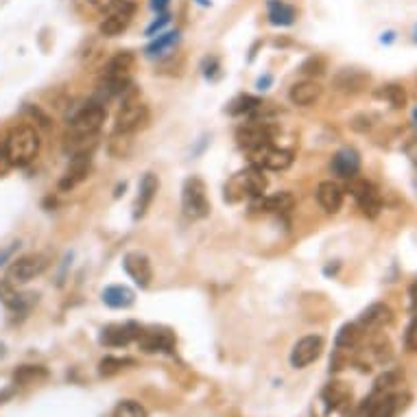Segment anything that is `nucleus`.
<instances>
[{"instance_id": "1", "label": "nucleus", "mask_w": 417, "mask_h": 417, "mask_svg": "<svg viewBox=\"0 0 417 417\" xmlns=\"http://www.w3.org/2000/svg\"><path fill=\"white\" fill-rule=\"evenodd\" d=\"M107 119V112L101 103H88L83 105L70 121V131H68V144L73 142V151L83 153L88 151V144L94 146L96 133L101 131L103 123Z\"/></svg>"}, {"instance_id": "2", "label": "nucleus", "mask_w": 417, "mask_h": 417, "mask_svg": "<svg viewBox=\"0 0 417 417\" xmlns=\"http://www.w3.org/2000/svg\"><path fill=\"white\" fill-rule=\"evenodd\" d=\"M5 153L11 166H26L40 153V136L36 127L18 125L13 127L5 138Z\"/></svg>"}, {"instance_id": "3", "label": "nucleus", "mask_w": 417, "mask_h": 417, "mask_svg": "<svg viewBox=\"0 0 417 417\" xmlns=\"http://www.w3.org/2000/svg\"><path fill=\"white\" fill-rule=\"evenodd\" d=\"M264 190H266V177L262 175V169L254 166V169L243 171L227 181L225 199L227 202H238L243 197H262Z\"/></svg>"}, {"instance_id": "4", "label": "nucleus", "mask_w": 417, "mask_h": 417, "mask_svg": "<svg viewBox=\"0 0 417 417\" xmlns=\"http://www.w3.org/2000/svg\"><path fill=\"white\" fill-rule=\"evenodd\" d=\"M181 208L190 219H206L210 214V199L206 183L199 177H188L181 188Z\"/></svg>"}, {"instance_id": "5", "label": "nucleus", "mask_w": 417, "mask_h": 417, "mask_svg": "<svg viewBox=\"0 0 417 417\" xmlns=\"http://www.w3.org/2000/svg\"><path fill=\"white\" fill-rule=\"evenodd\" d=\"M46 269H48V258L44 254H29L13 260V264L7 271V280L11 285H26V282L42 275Z\"/></svg>"}, {"instance_id": "6", "label": "nucleus", "mask_w": 417, "mask_h": 417, "mask_svg": "<svg viewBox=\"0 0 417 417\" xmlns=\"http://www.w3.org/2000/svg\"><path fill=\"white\" fill-rule=\"evenodd\" d=\"M149 123V107L140 101H129L121 107L119 116H116L114 131L119 136H131L138 129H142Z\"/></svg>"}, {"instance_id": "7", "label": "nucleus", "mask_w": 417, "mask_h": 417, "mask_svg": "<svg viewBox=\"0 0 417 417\" xmlns=\"http://www.w3.org/2000/svg\"><path fill=\"white\" fill-rule=\"evenodd\" d=\"M349 192L354 195L356 204L361 208V212L365 216H370V219H376L382 210V197H380V190L374 186L372 181L367 179H349Z\"/></svg>"}, {"instance_id": "8", "label": "nucleus", "mask_w": 417, "mask_h": 417, "mask_svg": "<svg viewBox=\"0 0 417 417\" xmlns=\"http://www.w3.org/2000/svg\"><path fill=\"white\" fill-rule=\"evenodd\" d=\"M133 13H136V5L129 3V0H121L112 11H107L103 15L101 24H98V33L105 38H116L121 36L123 31H127V26L133 20Z\"/></svg>"}, {"instance_id": "9", "label": "nucleus", "mask_w": 417, "mask_h": 417, "mask_svg": "<svg viewBox=\"0 0 417 417\" xmlns=\"http://www.w3.org/2000/svg\"><path fill=\"white\" fill-rule=\"evenodd\" d=\"M324 352V339L319 335H308L304 339H299L293 345L291 352V365L295 370H304L310 363H314Z\"/></svg>"}, {"instance_id": "10", "label": "nucleus", "mask_w": 417, "mask_h": 417, "mask_svg": "<svg viewBox=\"0 0 417 417\" xmlns=\"http://www.w3.org/2000/svg\"><path fill=\"white\" fill-rule=\"evenodd\" d=\"M138 345L144 349V352H166L171 354L175 349V335L171 330H164V328H146L140 330L138 335Z\"/></svg>"}, {"instance_id": "11", "label": "nucleus", "mask_w": 417, "mask_h": 417, "mask_svg": "<svg viewBox=\"0 0 417 417\" xmlns=\"http://www.w3.org/2000/svg\"><path fill=\"white\" fill-rule=\"evenodd\" d=\"M252 162L258 169L266 171H287L293 164V156L289 151H282V149H273L271 144L260 146L256 151H252Z\"/></svg>"}, {"instance_id": "12", "label": "nucleus", "mask_w": 417, "mask_h": 417, "mask_svg": "<svg viewBox=\"0 0 417 417\" xmlns=\"http://www.w3.org/2000/svg\"><path fill=\"white\" fill-rule=\"evenodd\" d=\"M123 266L127 275L136 282L140 289H146L153 280V269H151V260H149L142 252H129L123 258Z\"/></svg>"}, {"instance_id": "13", "label": "nucleus", "mask_w": 417, "mask_h": 417, "mask_svg": "<svg viewBox=\"0 0 417 417\" xmlns=\"http://www.w3.org/2000/svg\"><path fill=\"white\" fill-rule=\"evenodd\" d=\"M90 169H92V158L88 151H83V153H75L70 164H68V169H66L61 181H59V188L61 190H73L77 188L81 181H86L88 175H90Z\"/></svg>"}, {"instance_id": "14", "label": "nucleus", "mask_w": 417, "mask_h": 417, "mask_svg": "<svg viewBox=\"0 0 417 417\" xmlns=\"http://www.w3.org/2000/svg\"><path fill=\"white\" fill-rule=\"evenodd\" d=\"M400 395H370L361 407V417H395L400 411Z\"/></svg>"}, {"instance_id": "15", "label": "nucleus", "mask_w": 417, "mask_h": 417, "mask_svg": "<svg viewBox=\"0 0 417 417\" xmlns=\"http://www.w3.org/2000/svg\"><path fill=\"white\" fill-rule=\"evenodd\" d=\"M140 330L142 328L136 324H114L101 330V339L98 341L107 347H123V345H129L131 341H136Z\"/></svg>"}, {"instance_id": "16", "label": "nucleus", "mask_w": 417, "mask_h": 417, "mask_svg": "<svg viewBox=\"0 0 417 417\" xmlns=\"http://www.w3.org/2000/svg\"><path fill=\"white\" fill-rule=\"evenodd\" d=\"M330 169L341 179H354L361 171V156L356 149H341L330 162Z\"/></svg>"}, {"instance_id": "17", "label": "nucleus", "mask_w": 417, "mask_h": 417, "mask_svg": "<svg viewBox=\"0 0 417 417\" xmlns=\"http://www.w3.org/2000/svg\"><path fill=\"white\" fill-rule=\"evenodd\" d=\"M236 140L243 149H247L249 153L256 151L260 146H266L271 144V131L266 129L264 125H258V123H252V125H245L238 129L236 133Z\"/></svg>"}, {"instance_id": "18", "label": "nucleus", "mask_w": 417, "mask_h": 417, "mask_svg": "<svg viewBox=\"0 0 417 417\" xmlns=\"http://www.w3.org/2000/svg\"><path fill=\"white\" fill-rule=\"evenodd\" d=\"M317 202H319V206L328 214H337L343 206V188L332 179L321 181L319 186H317Z\"/></svg>"}, {"instance_id": "19", "label": "nucleus", "mask_w": 417, "mask_h": 417, "mask_svg": "<svg viewBox=\"0 0 417 417\" xmlns=\"http://www.w3.org/2000/svg\"><path fill=\"white\" fill-rule=\"evenodd\" d=\"M158 188H160V179L153 175V173H146L140 181V186H138V199H136V212H133V216L136 219H140V216L146 214V210L151 208L153 204V199L158 195Z\"/></svg>"}, {"instance_id": "20", "label": "nucleus", "mask_w": 417, "mask_h": 417, "mask_svg": "<svg viewBox=\"0 0 417 417\" xmlns=\"http://www.w3.org/2000/svg\"><path fill=\"white\" fill-rule=\"evenodd\" d=\"M370 73H363L358 68H343L337 73L335 77V86L341 90V92H361L370 86Z\"/></svg>"}, {"instance_id": "21", "label": "nucleus", "mask_w": 417, "mask_h": 417, "mask_svg": "<svg viewBox=\"0 0 417 417\" xmlns=\"http://www.w3.org/2000/svg\"><path fill=\"white\" fill-rule=\"evenodd\" d=\"M321 400L326 402L328 411L339 413L349 404V400H352V389H349L345 382H330L321 391Z\"/></svg>"}, {"instance_id": "22", "label": "nucleus", "mask_w": 417, "mask_h": 417, "mask_svg": "<svg viewBox=\"0 0 417 417\" xmlns=\"http://www.w3.org/2000/svg\"><path fill=\"white\" fill-rule=\"evenodd\" d=\"M391 321V308L387 304H372L370 308H365L363 314L358 317V326L363 332L378 330L382 326H387Z\"/></svg>"}, {"instance_id": "23", "label": "nucleus", "mask_w": 417, "mask_h": 417, "mask_svg": "<svg viewBox=\"0 0 417 417\" xmlns=\"http://www.w3.org/2000/svg\"><path fill=\"white\" fill-rule=\"evenodd\" d=\"M133 63H136V57H133V53H129V51L116 53L109 59L107 68H105V79H109V81H129V75L133 70Z\"/></svg>"}, {"instance_id": "24", "label": "nucleus", "mask_w": 417, "mask_h": 417, "mask_svg": "<svg viewBox=\"0 0 417 417\" xmlns=\"http://www.w3.org/2000/svg\"><path fill=\"white\" fill-rule=\"evenodd\" d=\"M289 98H291L293 105L308 107V105L317 103L321 98V86H319V83H314V81H299L291 88Z\"/></svg>"}, {"instance_id": "25", "label": "nucleus", "mask_w": 417, "mask_h": 417, "mask_svg": "<svg viewBox=\"0 0 417 417\" xmlns=\"http://www.w3.org/2000/svg\"><path fill=\"white\" fill-rule=\"evenodd\" d=\"M179 44V31H166L156 36V40L144 48V55L149 59H160L166 57L175 51V46Z\"/></svg>"}, {"instance_id": "26", "label": "nucleus", "mask_w": 417, "mask_h": 417, "mask_svg": "<svg viewBox=\"0 0 417 417\" xmlns=\"http://www.w3.org/2000/svg\"><path fill=\"white\" fill-rule=\"evenodd\" d=\"M266 7H269V22L273 26H291L297 18L295 7L285 0H269Z\"/></svg>"}, {"instance_id": "27", "label": "nucleus", "mask_w": 417, "mask_h": 417, "mask_svg": "<svg viewBox=\"0 0 417 417\" xmlns=\"http://www.w3.org/2000/svg\"><path fill=\"white\" fill-rule=\"evenodd\" d=\"M103 302L109 306V308H129L133 304V299H136V295H133L131 289L123 287V285H112L103 291Z\"/></svg>"}, {"instance_id": "28", "label": "nucleus", "mask_w": 417, "mask_h": 417, "mask_svg": "<svg viewBox=\"0 0 417 417\" xmlns=\"http://www.w3.org/2000/svg\"><path fill=\"white\" fill-rule=\"evenodd\" d=\"M295 206V197L291 192H275V195H269L266 199L260 202V208L264 212H275V214H285L289 210H293Z\"/></svg>"}, {"instance_id": "29", "label": "nucleus", "mask_w": 417, "mask_h": 417, "mask_svg": "<svg viewBox=\"0 0 417 417\" xmlns=\"http://www.w3.org/2000/svg\"><path fill=\"white\" fill-rule=\"evenodd\" d=\"M361 337H363V330H361L358 324H345V326H341V330L337 332V339H335L337 349H352V347H356L358 341H361Z\"/></svg>"}, {"instance_id": "30", "label": "nucleus", "mask_w": 417, "mask_h": 417, "mask_svg": "<svg viewBox=\"0 0 417 417\" xmlns=\"http://www.w3.org/2000/svg\"><path fill=\"white\" fill-rule=\"evenodd\" d=\"M46 378H48V372L40 365H24L13 374L15 385H33V382H40V380H46Z\"/></svg>"}, {"instance_id": "31", "label": "nucleus", "mask_w": 417, "mask_h": 417, "mask_svg": "<svg viewBox=\"0 0 417 417\" xmlns=\"http://www.w3.org/2000/svg\"><path fill=\"white\" fill-rule=\"evenodd\" d=\"M400 380H402V374H400V372H385L382 376L376 378L372 395H389V393H393V389L400 385Z\"/></svg>"}, {"instance_id": "32", "label": "nucleus", "mask_w": 417, "mask_h": 417, "mask_svg": "<svg viewBox=\"0 0 417 417\" xmlns=\"http://www.w3.org/2000/svg\"><path fill=\"white\" fill-rule=\"evenodd\" d=\"M0 302L11 310H24V297L13 291L11 282H0Z\"/></svg>"}, {"instance_id": "33", "label": "nucleus", "mask_w": 417, "mask_h": 417, "mask_svg": "<svg viewBox=\"0 0 417 417\" xmlns=\"http://www.w3.org/2000/svg\"><path fill=\"white\" fill-rule=\"evenodd\" d=\"M127 365H133V358H119V356H105L98 365V374L103 378H109V376H116L119 372H123Z\"/></svg>"}, {"instance_id": "34", "label": "nucleus", "mask_w": 417, "mask_h": 417, "mask_svg": "<svg viewBox=\"0 0 417 417\" xmlns=\"http://www.w3.org/2000/svg\"><path fill=\"white\" fill-rule=\"evenodd\" d=\"M378 96H380V98H387V101H389L395 109L404 107V103H407V92H404V88H402V86H395V83H391V86H385V90H378Z\"/></svg>"}, {"instance_id": "35", "label": "nucleus", "mask_w": 417, "mask_h": 417, "mask_svg": "<svg viewBox=\"0 0 417 417\" xmlns=\"http://www.w3.org/2000/svg\"><path fill=\"white\" fill-rule=\"evenodd\" d=\"M112 417H146V409L140 402H133V400H125L119 407H116Z\"/></svg>"}, {"instance_id": "36", "label": "nucleus", "mask_w": 417, "mask_h": 417, "mask_svg": "<svg viewBox=\"0 0 417 417\" xmlns=\"http://www.w3.org/2000/svg\"><path fill=\"white\" fill-rule=\"evenodd\" d=\"M260 107V101L256 96H238L234 103H232V107H229V112L232 114H252V112H256Z\"/></svg>"}, {"instance_id": "37", "label": "nucleus", "mask_w": 417, "mask_h": 417, "mask_svg": "<svg viewBox=\"0 0 417 417\" xmlns=\"http://www.w3.org/2000/svg\"><path fill=\"white\" fill-rule=\"evenodd\" d=\"M169 22H171V15H169V13H158V18H156L151 24L146 26V31H144V33H146L149 38H156V33L160 36L162 29H164L166 24H169Z\"/></svg>"}, {"instance_id": "38", "label": "nucleus", "mask_w": 417, "mask_h": 417, "mask_svg": "<svg viewBox=\"0 0 417 417\" xmlns=\"http://www.w3.org/2000/svg\"><path fill=\"white\" fill-rule=\"evenodd\" d=\"M324 70H326V61L321 59V57H310L304 66H302V73L304 75H324Z\"/></svg>"}, {"instance_id": "39", "label": "nucleus", "mask_w": 417, "mask_h": 417, "mask_svg": "<svg viewBox=\"0 0 417 417\" xmlns=\"http://www.w3.org/2000/svg\"><path fill=\"white\" fill-rule=\"evenodd\" d=\"M404 345L409 352H417V314L413 317V321L407 328V335H404Z\"/></svg>"}, {"instance_id": "40", "label": "nucleus", "mask_w": 417, "mask_h": 417, "mask_svg": "<svg viewBox=\"0 0 417 417\" xmlns=\"http://www.w3.org/2000/svg\"><path fill=\"white\" fill-rule=\"evenodd\" d=\"M121 0H88V5H90V9L92 11H98V13H107V11H112L116 5H119Z\"/></svg>"}, {"instance_id": "41", "label": "nucleus", "mask_w": 417, "mask_h": 417, "mask_svg": "<svg viewBox=\"0 0 417 417\" xmlns=\"http://www.w3.org/2000/svg\"><path fill=\"white\" fill-rule=\"evenodd\" d=\"M20 247V243H11L9 247H5V249H0V266H3L13 254H15V249H18Z\"/></svg>"}, {"instance_id": "42", "label": "nucleus", "mask_w": 417, "mask_h": 417, "mask_svg": "<svg viewBox=\"0 0 417 417\" xmlns=\"http://www.w3.org/2000/svg\"><path fill=\"white\" fill-rule=\"evenodd\" d=\"M169 5H171V0H151V3H149V7H151L156 13H166Z\"/></svg>"}, {"instance_id": "43", "label": "nucleus", "mask_w": 417, "mask_h": 417, "mask_svg": "<svg viewBox=\"0 0 417 417\" xmlns=\"http://www.w3.org/2000/svg\"><path fill=\"white\" fill-rule=\"evenodd\" d=\"M26 112L33 116V119H38L42 127H48V116H44V114L40 112V107H26Z\"/></svg>"}, {"instance_id": "44", "label": "nucleus", "mask_w": 417, "mask_h": 417, "mask_svg": "<svg viewBox=\"0 0 417 417\" xmlns=\"http://www.w3.org/2000/svg\"><path fill=\"white\" fill-rule=\"evenodd\" d=\"M9 166H11V164H9L7 153H5V144H0V175H5Z\"/></svg>"}, {"instance_id": "45", "label": "nucleus", "mask_w": 417, "mask_h": 417, "mask_svg": "<svg viewBox=\"0 0 417 417\" xmlns=\"http://www.w3.org/2000/svg\"><path fill=\"white\" fill-rule=\"evenodd\" d=\"M271 81H273V77H271V75H264V77H260V79H258L256 88H258V90H266V88L271 86Z\"/></svg>"}, {"instance_id": "46", "label": "nucleus", "mask_w": 417, "mask_h": 417, "mask_svg": "<svg viewBox=\"0 0 417 417\" xmlns=\"http://www.w3.org/2000/svg\"><path fill=\"white\" fill-rule=\"evenodd\" d=\"M411 304H413V310L417 312V285L411 287Z\"/></svg>"}, {"instance_id": "47", "label": "nucleus", "mask_w": 417, "mask_h": 417, "mask_svg": "<svg viewBox=\"0 0 417 417\" xmlns=\"http://www.w3.org/2000/svg\"><path fill=\"white\" fill-rule=\"evenodd\" d=\"M415 42H417V29H415Z\"/></svg>"}, {"instance_id": "48", "label": "nucleus", "mask_w": 417, "mask_h": 417, "mask_svg": "<svg viewBox=\"0 0 417 417\" xmlns=\"http://www.w3.org/2000/svg\"><path fill=\"white\" fill-rule=\"evenodd\" d=\"M415 121H417V109H415Z\"/></svg>"}]
</instances>
